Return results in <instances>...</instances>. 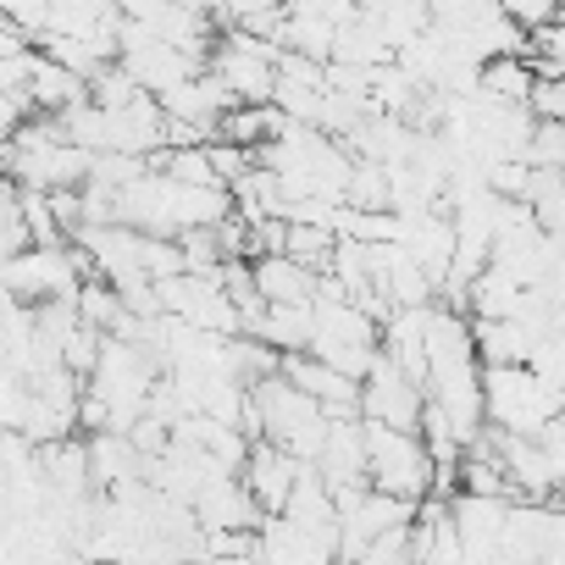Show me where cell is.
Listing matches in <instances>:
<instances>
[{
	"label": "cell",
	"instance_id": "obj_4",
	"mask_svg": "<svg viewBox=\"0 0 565 565\" xmlns=\"http://www.w3.org/2000/svg\"><path fill=\"white\" fill-rule=\"evenodd\" d=\"M317 277L306 260L295 255H266L255 260V289L266 295V306H300V300H317Z\"/></svg>",
	"mask_w": 565,
	"mask_h": 565
},
{
	"label": "cell",
	"instance_id": "obj_3",
	"mask_svg": "<svg viewBox=\"0 0 565 565\" xmlns=\"http://www.w3.org/2000/svg\"><path fill=\"white\" fill-rule=\"evenodd\" d=\"M300 455H289L282 444H271V438H260L255 449H249V466H244V482H249V493L260 499V510L266 515H282L289 510V493H295V482H300Z\"/></svg>",
	"mask_w": 565,
	"mask_h": 565
},
{
	"label": "cell",
	"instance_id": "obj_1",
	"mask_svg": "<svg viewBox=\"0 0 565 565\" xmlns=\"http://www.w3.org/2000/svg\"><path fill=\"white\" fill-rule=\"evenodd\" d=\"M366 449H372V488L377 493H399V499H416V504L438 493V466H433L422 433L366 422Z\"/></svg>",
	"mask_w": 565,
	"mask_h": 565
},
{
	"label": "cell",
	"instance_id": "obj_2",
	"mask_svg": "<svg viewBox=\"0 0 565 565\" xmlns=\"http://www.w3.org/2000/svg\"><path fill=\"white\" fill-rule=\"evenodd\" d=\"M361 416H366V422H383V427L422 433V416H427V388H422L416 377H405L388 355H377L372 377L361 383Z\"/></svg>",
	"mask_w": 565,
	"mask_h": 565
},
{
	"label": "cell",
	"instance_id": "obj_5",
	"mask_svg": "<svg viewBox=\"0 0 565 565\" xmlns=\"http://www.w3.org/2000/svg\"><path fill=\"white\" fill-rule=\"evenodd\" d=\"M361 565H416V521L411 526H394L383 537H372L366 559Z\"/></svg>",
	"mask_w": 565,
	"mask_h": 565
}]
</instances>
